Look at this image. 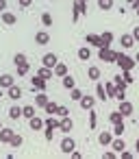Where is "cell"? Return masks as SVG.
Masks as SVG:
<instances>
[{
	"label": "cell",
	"instance_id": "1",
	"mask_svg": "<svg viewBox=\"0 0 139 159\" xmlns=\"http://www.w3.org/2000/svg\"><path fill=\"white\" fill-rule=\"evenodd\" d=\"M115 63L122 68V70H132L135 68V59H130V57H126V55H122V52H117V57H115Z\"/></svg>",
	"mask_w": 139,
	"mask_h": 159
},
{
	"label": "cell",
	"instance_id": "2",
	"mask_svg": "<svg viewBox=\"0 0 139 159\" xmlns=\"http://www.w3.org/2000/svg\"><path fill=\"white\" fill-rule=\"evenodd\" d=\"M98 57H100V61H106V63H115V57H117V52H113V50H109V48H100Z\"/></svg>",
	"mask_w": 139,
	"mask_h": 159
},
{
	"label": "cell",
	"instance_id": "3",
	"mask_svg": "<svg viewBox=\"0 0 139 159\" xmlns=\"http://www.w3.org/2000/svg\"><path fill=\"white\" fill-rule=\"evenodd\" d=\"M74 148H76V142H74L72 137H63V142H61V152H63V155H72Z\"/></svg>",
	"mask_w": 139,
	"mask_h": 159
},
{
	"label": "cell",
	"instance_id": "4",
	"mask_svg": "<svg viewBox=\"0 0 139 159\" xmlns=\"http://www.w3.org/2000/svg\"><path fill=\"white\" fill-rule=\"evenodd\" d=\"M87 13V2H80V0H76L74 2V20H78L80 16Z\"/></svg>",
	"mask_w": 139,
	"mask_h": 159
},
{
	"label": "cell",
	"instance_id": "5",
	"mask_svg": "<svg viewBox=\"0 0 139 159\" xmlns=\"http://www.w3.org/2000/svg\"><path fill=\"white\" fill-rule=\"evenodd\" d=\"M31 85H33V89H37V92H46V79H41L39 74L31 79Z\"/></svg>",
	"mask_w": 139,
	"mask_h": 159
},
{
	"label": "cell",
	"instance_id": "6",
	"mask_svg": "<svg viewBox=\"0 0 139 159\" xmlns=\"http://www.w3.org/2000/svg\"><path fill=\"white\" fill-rule=\"evenodd\" d=\"M117 111H119L124 118H126V116H132V102H128L126 98L119 100V109H117Z\"/></svg>",
	"mask_w": 139,
	"mask_h": 159
},
{
	"label": "cell",
	"instance_id": "7",
	"mask_svg": "<svg viewBox=\"0 0 139 159\" xmlns=\"http://www.w3.org/2000/svg\"><path fill=\"white\" fill-rule=\"evenodd\" d=\"M72 129H74V122H72V118H70V116L61 118V122H59V131H63V133H70Z\"/></svg>",
	"mask_w": 139,
	"mask_h": 159
},
{
	"label": "cell",
	"instance_id": "8",
	"mask_svg": "<svg viewBox=\"0 0 139 159\" xmlns=\"http://www.w3.org/2000/svg\"><path fill=\"white\" fill-rule=\"evenodd\" d=\"M41 63H44L46 68H54V66L59 63V59H57V55H54V52H48V55H44Z\"/></svg>",
	"mask_w": 139,
	"mask_h": 159
},
{
	"label": "cell",
	"instance_id": "9",
	"mask_svg": "<svg viewBox=\"0 0 139 159\" xmlns=\"http://www.w3.org/2000/svg\"><path fill=\"white\" fill-rule=\"evenodd\" d=\"M98 142H100L102 146H111V142H113V131H102V133L98 135Z\"/></svg>",
	"mask_w": 139,
	"mask_h": 159
},
{
	"label": "cell",
	"instance_id": "10",
	"mask_svg": "<svg viewBox=\"0 0 139 159\" xmlns=\"http://www.w3.org/2000/svg\"><path fill=\"white\" fill-rule=\"evenodd\" d=\"M50 42V35L46 33V31H39V33H35V44L37 46H46Z\"/></svg>",
	"mask_w": 139,
	"mask_h": 159
},
{
	"label": "cell",
	"instance_id": "11",
	"mask_svg": "<svg viewBox=\"0 0 139 159\" xmlns=\"http://www.w3.org/2000/svg\"><path fill=\"white\" fill-rule=\"evenodd\" d=\"M7 96H9L11 100H20V98H22V89H20V87H18V85L13 83V85H11V87L7 89Z\"/></svg>",
	"mask_w": 139,
	"mask_h": 159
},
{
	"label": "cell",
	"instance_id": "12",
	"mask_svg": "<svg viewBox=\"0 0 139 159\" xmlns=\"http://www.w3.org/2000/svg\"><path fill=\"white\" fill-rule=\"evenodd\" d=\"M13 133H15L13 129H5V126H2V129H0V142H2V144H9L11 137H13Z\"/></svg>",
	"mask_w": 139,
	"mask_h": 159
},
{
	"label": "cell",
	"instance_id": "13",
	"mask_svg": "<svg viewBox=\"0 0 139 159\" xmlns=\"http://www.w3.org/2000/svg\"><path fill=\"white\" fill-rule=\"evenodd\" d=\"M78 105H80L83 109H93V105H96V98H93V96H83V98L78 100Z\"/></svg>",
	"mask_w": 139,
	"mask_h": 159
},
{
	"label": "cell",
	"instance_id": "14",
	"mask_svg": "<svg viewBox=\"0 0 139 159\" xmlns=\"http://www.w3.org/2000/svg\"><path fill=\"white\" fill-rule=\"evenodd\" d=\"M15 83V79L11 76V74H2V76H0V87H5V89H9L11 85Z\"/></svg>",
	"mask_w": 139,
	"mask_h": 159
},
{
	"label": "cell",
	"instance_id": "15",
	"mask_svg": "<svg viewBox=\"0 0 139 159\" xmlns=\"http://www.w3.org/2000/svg\"><path fill=\"white\" fill-rule=\"evenodd\" d=\"M28 124H31V129H33V131H41V129H44V120H41V118H37V116H33V118L28 120Z\"/></svg>",
	"mask_w": 139,
	"mask_h": 159
},
{
	"label": "cell",
	"instance_id": "16",
	"mask_svg": "<svg viewBox=\"0 0 139 159\" xmlns=\"http://www.w3.org/2000/svg\"><path fill=\"white\" fill-rule=\"evenodd\" d=\"M111 148H113V150H115V152L119 155V152H122V150L126 148V142H124L122 137H117V139H113V142H111Z\"/></svg>",
	"mask_w": 139,
	"mask_h": 159
},
{
	"label": "cell",
	"instance_id": "17",
	"mask_svg": "<svg viewBox=\"0 0 139 159\" xmlns=\"http://www.w3.org/2000/svg\"><path fill=\"white\" fill-rule=\"evenodd\" d=\"M100 42H102V46H100V48H109V46H111V42H113V33H109V31H106V33H102V35H100Z\"/></svg>",
	"mask_w": 139,
	"mask_h": 159
},
{
	"label": "cell",
	"instance_id": "18",
	"mask_svg": "<svg viewBox=\"0 0 139 159\" xmlns=\"http://www.w3.org/2000/svg\"><path fill=\"white\" fill-rule=\"evenodd\" d=\"M9 118H11V120H20V118H22V107H18V105L9 107Z\"/></svg>",
	"mask_w": 139,
	"mask_h": 159
},
{
	"label": "cell",
	"instance_id": "19",
	"mask_svg": "<svg viewBox=\"0 0 139 159\" xmlns=\"http://www.w3.org/2000/svg\"><path fill=\"white\" fill-rule=\"evenodd\" d=\"M85 42H87V44H91V46H98V48L102 46V42H100V35H93V33H89V35L85 37Z\"/></svg>",
	"mask_w": 139,
	"mask_h": 159
},
{
	"label": "cell",
	"instance_id": "20",
	"mask_svg": "<svg viewBox=\"0 0 139 159\" xmlns=\"http://www.w3.org/2000/svg\"><path fill=\"white\" fill-rule=\"evenodd\" d=\"M52 72H54L57 76H61V79H63V76L67 74V66H65V63H57V66L52 68Z\"/></svg>",
	"mask_w": 139,
	"mask_h": 159
},
{
	"label": "cell",
	"instance_id": "21",
	"mask_svg": "<svg viewBox=\"0 0 139 159\" xmlns=\"http://www.w3.org/2000/svg\"><path fill=\"white\" fill-rule=\"evenodd\" d=\"M48 100H50V98L46 96V92H39V94L35 96V105H37V107H46Z\"/></svg>",
	"mask_w": 139,
	"mask_h": 159
},
{
	"label": "cell",
	"instance_id": "22",
	"mask_svg": "<svg viewBox=\"0 0 139 159\" xmlns=\"http://www.w3.org/2000/svg\"><path fill=\"white\" fill-rule=\"evenodd\" d=\"M2 22L11 26V24H15V22H18V18H15L13 13H9V11H2Z\"/></svg>",
	"mask_w": 139,
	"mask_h": 159
},
{
	"label": "cell",
	"instance_id": "23",
	"mask_svg": "<svg viewBox=\"0 0 139 159\" xmlns=\"http://www.w3.org/2000/svg\"><path fill=\"white\" fill-rule=\"evenodd\" d=\"M119 44H122L124 48H130V46L135 44V37H132V35H122V37H119Z\"/></svg>",
	"mask_w": 139,
	"mask_h": 159
},
{
	"label": "cell",
	"instance_id": "24",
	"mask_svg": "<svg viewBox=\"0 0 139 159\" xmlns=\"http://www.w3.org/2000/svg\"><path fill=\"white\" fill-rule=\"evenodd\" d=\"M113 83H115V87H117V92H126V83H124V79H122V74H117V76H113Z\"/></svg>",
	"mask_w": 139,
	"mask_h": 159
},
{
	"label": "cell",
	"instance_id": "25",
	"mask_svg": "<svg viewBox=\"0 0 139 159\" xmlns=\"http://www.w3.org/2000/svg\"><path fill=\"white\" fill-rule=\"evenodd\" d=\"M87 76H89L91 81H98V79H100V68H96V66H91V68L87 70Z\"/></svg>",
	"mask_w": 139,
	"mask_h": 159
},
{
	"label": "cell",
	"instance_id": "26",
	"mask_svg": "<svg viewBox=\"0 0 139 159\" xmlns=\"http://www.w3.org/2000/svg\"><path fill=\"white\" fill-rule=\"evenodd\" d=\"M63 87H65V89H74V87H76V81H74L70 74H65V76H63Z\"/></svg>",
	"mask_w": 139,
	"mask_h": 159
},
{
	"label": "cell",
	"instance_id": "27",
	"mask_svg": "<svg viewBox=\"0 0 139 159\" xmlns=\"http://www.w3.org/2000/svg\"><path fill=\"white\" fill-rule=\"evenodd\" d=\"M59 122H61V120H57V118H52V116H50V118L44 122V126H46V129H54V131H57V129H59Z\"/></svg>",
	"mask_w": 139,
	"mask_h": 159
},
{
	"label": "cell",
	"instance_id": "28",
	"mask_svg": "<svg viewBox=\"0 0 139 159\" xmlns=\"http://www.w3.org/2000/svg\"><path fill=\"white\" fill-rule=\"evenodd\" d=\"M126 131V126H124V122H117V124H113V137H122V133Z\"/></svg>",
	"mask_w": 139,
	"mask_h": 159
},
{
	"label": "cell",
	"instance_id": "29",
	"mask_svg": "<svg viewBox=\"0 0 139 159\" xmlns=\"http://www.w3.org/2000/svg\"><path fill=\"white\" fill-rule=\"evenodd\" d=\"M89 57H91V50H89L87 46L78 50V59H80V61H89Z\"/></svg>",
	"mask_w": 139,
	"mask_h": 159
},
{
	"label": "cell",
	"instance_id": "30",
	"mask_svg": "<svg viewBox=\"0 0 139 159\" xmlns=\"http://www.w3.org/2000/svg\"><path fill=\"white\" fill-rule=\"evenodd\" d=\"M37 74H39L41 79H46V81H48V79H52V74H54V72H52V68H46V66H44Z\"/></svg>",
	"mask_w": 139,
	"mask_h": 159
},
{
	"label": "cell",
	"instance_id": "31",
	"mask_svg": "<svg viewBox=\"0 0 139 159\" xmlns=\"http://www.w3.org/2000/svg\"><path fill=\"white\" fill-rule=\"evenodd\" d=\"M104 89H106V96H109V98H111V96L115 98V94H117V87H115V83H113V81H111V83H106V85H104Z\"/></svg>",
	"mask_w": 139,
	"mask_h": 159
},
{
	"label": "cell",
	"instance_id": "32",
	"mask_svg": "<svg viewBox=\"0 0 139 159\" xmlns=\"http://www.w3.org/2000/svg\"><path fill=\"white\" fill-rule=\"evenodd\" d=\"M44 109H46V113H50V116H54V113L59 111V105H57V102H50V100H48Z\"/></svg>",
	"mask_w": 139,
	"mask_h": 159
},
{
	"label": "cell",
	"instance_id": "33",
	"mask_svg": "<svg viewBox=\"0 0 139 159\" xmlns=\"http://www.w3.org/2000/svg\"><path fill=\"white\" fill-rule=\"evenodd\" d=\"M22 116L31 120V118L35 116V107H33V105H26V107H22Z\"/></svg>",
	"mask_w": 139,
	"mask_h": 159
},
{
	"label": "cell",
	"instance_id": "34",
	"mask_svg": "<svg viewBox=\"0 0 139 159\" xmlns=\"http://www.w3.org/2000/svg\"><path fill=\"white\" fill-rule=\"evenodd\" d=\"M96 94H98V98H100V100H106V98H109V96H106V89H104V85H100V83L96 85Z\"/></svg>",
	"mask_w": 139,
	"mask_h": 159
},
{
	"label": "cell",
	"instance_id": "35",
	"mask_svg": "<svg viewBox=\"0 0 139 159\" xmlns=\"http://www.w3.org/2000/svg\"><path fill=\"white\" fill-rule=\"evenodd\" d=\"M109 120H111L113 124H117V122H124V116H122L119 111H111V116H109Z\"/></svg>",
	"mask_w": 139,
	"mask_h": 159
},
{
	"label": "cell",
	"instance_id": "36",
	"mask_svg": "<svg viewBox=\"0 0 139 159\" xmlns=\"http://www.w3.org/2000/svg\"><path fill=\"white\" fill-rule=\"evenodd\" d=\"M13 63H15V68H18V66H22V63H28V61H26V55L18 52V55L13 57Z\"/></svg>",
	"mask_w": 139,
	"mask_h": 159
},
{
	"label": "cell",
	"instance_id": "37",
	"mask_svg": "<svg viewBox=\"0 0 139 159\" xmlns=\"http://www.w3.org/2000/svg\"><path fill=\"white\" fill-rule=\"evenodd\" d=\"M98 7L109 11V9H113V0H98Z\"/></svg>",
	"mask_w": 139,
	"mask_h": 159
},
{
	"label": "cell",
	"instance_id": "38",
	"mask_svg": "<svg viewBox=\"0 0 139 159\" xmlns=\"http://www.w3.org/2000/svg\"><path fill=\"white\" fill-rule=\"evenodd\" d=\"M122 79H124V83L126 85H130L135 79H132V74H130V70H122Z\"/></svg>",
	"mask_w": 139,
	"mask_h": 159
},
{
	"label": "cell",
	"instance_id": "39",
	"mask_svg": "<svg viewBox=\"0 0 139 159\" xmlns=\"http://www.w3.org/2000/svg\"><path fill=\"white\" fill-rule=\"evenodd\" d=\"M13 148H18V146H22V135H18V133H13V137H11V142H9Z\"/></svg>",
	"mask_w": 139,
	"mask_h": 159
},
{
	"label": "cell",
	"instance_id": "40",
	"mask_svg": "<svg viewBox=\"0 0 139 159\" xmlns=\"http://www.w3.org/2000/svg\"><path fill=\"white\" fill-rule=\"evenodd\" d=\"M41 24H44V26H52V16H50V13H44V16H41Z\"/></svg>",
	"mask_w": 139,
	"mask_h": 159
},
{
	"label": "cell",
	"instance_id": "41",
	"mask_svg": "<svg viewBox=\"0 0 139 159\" xmlns=\"http://www.w3.org/2000/svg\"><path fill=\"white\" fill-rule=\"evenodd\" d=\"M70 98H72V100H76V102H78V100H80V98H83V92H80V89H76V87H74V89H72V94H70Z\"/></svg>",
	"mask_w": 139,
	"mask_h": 159
},
{
	"label": "cell",
	"instance_id": "42",
	"mask_svg": "<svg viewBox=\"0 0 139 159\" xmlns=\"http://www.w3.org/2000/svg\"><path fill=\"white\" fill-rule=\"evenodd\" d=\"M28 72V63H22V66H18V76H24Z\"/></svg>",
	"mask_w": 139,
	"mask_h": 159
},
{
	"label": "cell",
	"instance_id": "43",
	"mask_svg": "<svg viewBox=\"0 0 139 159\" xmlns=\"http://www.w3.org/2000/svg\"><path fill=\"white\" fill-rule=\"evenodd\" d=\"M57 116H59V118H65V116H70V111H67V107H59V111H57Z\"/></svg>",
	"mask_w": 139,
	"mask_h": 159
},
{
	"label": "cell",
	"instance_id": "44",
	"mask_svg": "<svg viewBox=\"0 0 139 159\" xmlns=\"http://www.w3.org/2000/svg\"><path fill=\"white\" fill-rule=\"evenodd\" d=\"M89 124H91V129H96V113L93 111L89 113Z\"/></svg>",
	"mask_w": 139,
	"mask_h": 159
},
{
	"label": "cell",
	"instance_id": "45",
	"mask_svg": "<svg viewBox=\"0 0 139 159\" xmlns=\"http://www.w3.org/2000/svg\"><path fill=\"white\" fill-rule=\"evenodd\" d=\"M102 157H104V159H113V157H117V152H115V150H109V152H104Z\"/></svg>",
	"mask_w": 139,
	"mask_h": 159
},
{
	"label": "cell",
	"instance_id": "46",
	"mask_svg": "<svg viewBox=\"0 0 139 159\" xmlns=\"http://www.w3.org/2000/svg\"><path fill=\"white\" fill-rule=\"evenodd\" d=\"M31 2H33V0H18V5H20V7H24V9H26V7H31Z\"/></svg>",
	"mask_w": 139,
	"mask_h": 159
},
{
	"label": "cell",
	"instance_id": "47",
	"mask_svg": "<svg viewBox=\"0 0 139 159\" xmlns=\"http://www.w3.org/2000/svg\"><path fill=\"white\" fill-rule=\"evenodd\" d=\"M52 135H54V129H46V139H48V142L52 139Z\"/></svg>",
	"mask_w": 139,
	"mask_h": 159
},
{
	"label": "cell",
	"instance_id": "48",
	"mask_svg": "<svg viewBox=\"0 0 139 159\" xmlns=\"http://www.w3.org/2000/svg\"><path fill=\"white\" fill-rule=\"evenodd\" d=\"M130 35H132V37H135V42H139V26H135V29H132V33H130Z\"/></svg>",
	"mask_w": 139,
	"mask_h": 159
},
{
	"label": "cell",
	"instance_id": "49",
	"mask_svg": "<svg viewBox=\"0 0 139 159\" xmlns=\"http://www.w3.org/2000/svg\"><path fill=\"white\" fill-rule=\"evenodd\" d=\"M7 9V0H0V13H2Z\"/></svg>",
	"mask_w": 139,
	"mask_h": 159
},
{
	"label": "cell",
	"instance_id": "50",
	"mask_svg": "<svg viewBox=\"0 0 139 159\" xmlns=\"http://www.w3.org/2000/svg\"><path fill=\"white\" fill-rule=\"evenodd\" d=\"M119 155H122V157H124V159H130V157H132V152H126V150H122V152H119Z\"/></svg>",
	"mask_w": 139,
	"mask_h": 159
},
{
	"label": "cell",
	"instance_id": "51",
	"mask_svg": "<svg viewBox=\"0 0 139 159\" xmlns=\"http://www.w3.org/2000/svg\"><path fill=\"white\" fill-rule=\"evenodd\" d=\"M132 9H135V11L139 9V0H132Z\"/></svg>",
	"mask_w": 139,
	"mask_h": 159
},
{
	"label": "cell",
	"instance_id": "52",
	"mask_svg": "<svg viewBox=\"0 0 139 159\" xmlns=\"http://www.w3.org/2000/svg\"><path fill=\"white\" fill-rule=\"evenodd\" d=\"M135 150L139 152V137H137V142H135Z\"/></svg>",
	"mask_w": 139,
	"mask_h": 159
},
{
	"label": "cell",
	"instance_id": "53",
	"mask_svg": "<svg viewBox=\"0 0 139 159\" xmlns=\"http://www.w3.org/2000/svg\"><path fill=\"white\" fill-rule=\"evenodd\" d=\"M135 61H137V63H139V52H137V57H135Z\"/></svg>",
	"mask_w": 139,
	"mask_h": 159
},
{
	"label": "cell",
	"instance_id": "54",
	"mask_svg": "<svg viewBox=\"0 0 139 159\" xmlns=\"http://www.w3.org/2000/svg\"><path fill=\"white\" fill-rule=\"evenodd\" d=\"M0 98H2V87H0Z\"/></svg>",
	"mask_w": 139,
	"mask_h": 159
},
{
	"label": "cell",
	"instance_id": "55",
	"mask_svg": "<svg viewBox=\"0 0 139 159\" xmlns=\"http://www.w3.org/2000/svg\"><path fill=\"white\" fill-rule=\"evenodd\" d=\"M0 129H2V122H0Z\"/></svg>",
	"mask_w": 139,
	"mask_h": 159
},
{
	"label": "cell",
	"instance_id": "56",
	"mask_svg": "<svg viewBox=\"0 0 139 159\" xmlns=\"http://www.w3.org/2000/svg\"><path fill=\"white\" fill-rule=\"evenodd\" d=\"M80 2H87V0H80Z\"/></svg>",
	"mask_w": 139,
	"mask_h": 159
},
{
	"label": "cell",
	"instance_id": "57",
	"mask_svg": "<svg viewBox=\"0 0 139 159\" xmlns=\"http://www.w3.org/2000/svg\"><path fill=\"white\" fill-rule=\"evenodd\" d=\"M137 16H139V9H137Z\"/></svg>",
	"mask_w": 139,
	"mask_h": 159
},
{
	"label": "cell",
	"instance_id": "58",
	"mask_svg": "<svg viewBox=\"0 0 139 159\" xmlns=\"http://www.w3.org/2000/svg\"><path fill=\"white\" fill-rule=\"evenodd\" d=\"M128 2H132V0H128Z\"/></svg>",
	"mask_w": 139,
	"mask_h": 159
}]
</instances>
